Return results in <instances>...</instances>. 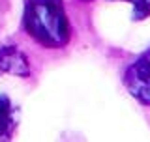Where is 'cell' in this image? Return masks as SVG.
<instances>
[{"label": "cell", "instance_id": "cell-1", "mask_svg": "<svg viewBox=\"0 0 150 142\" xmlns=\"http://www.w3.org/2000/svg\"><path fill=\"white\" fill-rule=\"evenodd\" d=\"M23 26L45 49H62L71 39V25L62 0H25Z\"/></svg>", "mask_w": 150, "mask_h": 142}, {"label": "cell", "instance_id": "cell-2", "mask_svg": "<svg viewBox=\"0 0 150 142\" xmlns=\"http://www.w3.org/2000/svg\"><path fill=\"white\" fill-rule=\"evenodd\" d=\"M124 84L139 103L150 107V49L126 69Z\"/></svg>", "mask_w": 150, "mask_h": 142}, {"label": "cell", "instance_id": "cell-3", "mask_svg": "<svg viewBox=\"0 0 150 142\" xmlns=\"http://www.w3.org/2000/svg\"><path fill=\"white\" fill-rule=\"evenodd\" d=\"M9 73L17 77H28L30 75V65H28L26 56L13 45L2 47L0 49V75Z\"/></svg>", "mask_w": 150, "mask_h": 142}, {"label": "cell", "instance_id": "cell-4", "mask_svg": "<svg viewBox=\"0 0 150 142\" xmlns=\"http://www.w3.org/2000/svg\"><path fill=\"white\" fill-rule=\"evenodd\" d=\"M11 105L6 97H0V136H8L11 129Z\"/></svg>", "mask_w": 150, "mask_h": 142}, {"label": "cell", "instance_id": "cell-5", "mask_svg": "<svg viewBox=\"0 0 150 142\" xmlns=\"http://www.w3.org/2000/svg\"><path fill=\"white\" fill-rule=\"evenodd\" d=\"M133 8V21H144L150 17V0H124Z\"/></svg>", "mask_w": 150, "mask_h": 142}, {"label": "cell", "instance_id": "cell-6", "mask_svg": "<svg viewBox=\"0 0 150 142\" xmlns=\"http://www.w3.org/2000/svg\"><path fill=\"white\" fill-rule=\"evenodd\" d=\"M83 2H92V0H83Z\"/></svg>", "mask_w": 150, "mask_h": 142}]
</instances>
